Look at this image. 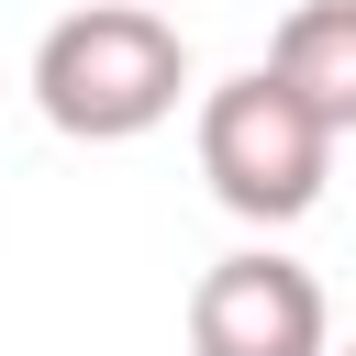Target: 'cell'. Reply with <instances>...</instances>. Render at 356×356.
I'll use <instances>...</instances> for the list:
<instances>
[{
	"mask_svg": "<svg viewBox=\"0 0 356 356\" xmlns=\"http://www.w3.org/2000/svg\"><path fill=\"white\" fill-rule=\"evenodd\" d=\"M178 89H189V44L156 0H89L33 44V111L67 145H134L178 111Z\"/></svg>",
	"mask_w": 356,
	"mask_h": 356,
	"instance_id": "cell-1",
	"label": "cell"
},
{
	"mask_svg": "<svg viewBox=\"0 0 356 356\" xmlns=\"http://www.w3.org/2000/svg\"><path fill=\"white\" fill-rule=\"evenodd\" d=\"M267 67H278L334 134H356V0H300V11L278 22Z\"/></svg>",
	"mask_w": 356,
	"mask_h": 356,
	"instance_id": "cell-4",
	"label": "cell"
},
{
	"mask_svg": "<svg viewBox=\"0 0 356 356\" xmlns=\"http://www.w3.org/2000/svg\"><path fill=\"white\" fill-rule=\"evenodd\" d=\"M156 11H167V0H156Z\"/></svg>",
	"mask_w": 356,
	"mask_h": 356,
	"instance_id": "cell-5",
	"label": "cell"
},
{
	"mask_svg": "<svg viewBox=\"0 0 356 356\" xmlns=\"http://www.w3.org/2000/svg\"><path fill=\"white\" fill-rule=\"evenodd\" d=\"M189 356H334V312L323 278L278 245H245L222 267H200L189 289Z\"/></svg>",
	"mask_w": 356,
	"mask_h": 356,
	"instance_id": "cell-3",
	"label": "cell"
},
{
	"mask_svg": "<svg viewBox=\"0 0 356 356\" xmlns=\"http://www.w3.org/2000/svg\"><path fill=\"white\" fill-rule=\"evenodd\" d=\"M345 356H356V345H345Z\"/></svg>",
	"mask_w": 356,
	"mask_h": 356,
	"instance_id": "cell-6",
	"label": "cell"
},
{
	"mask_svg": "<svg viewBox=\"0 0 356 356\" xmlns=\"http://www.w3.org/2000/svg\"><path fill=\"white\" fill-rule=\"evenodd\" d=\"M200 178L234 222H300L334 178V122L278 67H245L200 100Z\"/></svg>",
	"mask_w": 356,
	"mask_h": 356,
	"instance_id": "cell-2",
	"label": "cell"
}]
</instances>
